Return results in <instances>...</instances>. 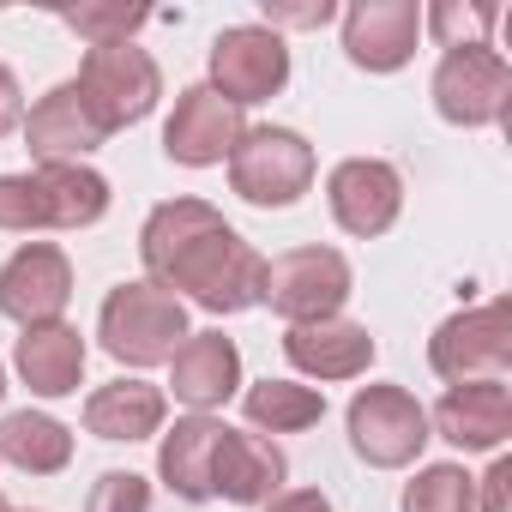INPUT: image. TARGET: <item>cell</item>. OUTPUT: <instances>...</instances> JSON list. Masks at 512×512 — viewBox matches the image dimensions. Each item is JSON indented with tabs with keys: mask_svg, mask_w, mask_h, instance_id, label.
<instances>
[{
	"mask_svg": "<svg viewBox=\"0 0 512 512\" xmlns=\"http://www.w3.org/2000/svg\"><path fill=\"white\" fill-rule=\"evenodd\" d=\"M482 512H512V458H494L482 476Z\"/></svg>",
	"mask_w": 512,
	"mask_h": 512,
	"instance_id": "cell-30",
	"label": "cell"
},
{
	"mask_svg": "<svg viewBox=\"0 0 512 512\" xmlns=\"http://www.w3.org/2000/svg\"><path fill=\"white\" fill-rule=\"evenodd\" d=\"M85 428L97 440H151L163 428V392L145 380H109L85 398Z\"/></svg>",
	"mask_w": 512,
	"mask_h": 512,
	"instance_id": "cell-22",
	"label": "cell"
},
{
	"mask_svg": "<svg viewBox=\"0 0 512 512\" xmlns=\"http://www.w3.org/2000/svg\"><path fill=\"white\" fill-rule=\"evenodd\" d=\"M428 362L440 380L470 386V380H506L512 368V308L506 302H482L452 314L434 338H428Z\"/></svg>",
	"mask_w": 512,
	"mask_h": 512,
	"instance_id": "cell-7",
	"label": "cell"
},
{
	"mask_svg": "<svg viewBox=\"0 0 512 512\" xmlns=\"http://www.w3.org/2000/svg\"><path fill=\"white\" fill-rule=\"evenodd\" d=\"M0 398H7V368H0Z\"/></svg>",
	"mask_w": 512,
	"mask_h": 512,
	"instance_id": "cell-33",
	"label": "cell"
},
{
	"mask_svg": "<svg viewBox=\"0 0 512 512\" xmlns=\"http://www.w3.org/2000/svg\"><path fill=\"white\" fill-rule=\"evenodd\" d=\"M73 85H79V97L91 103V115H97L103 133H121V127L145 121V115L157 109V97H163V73H157V61H151L139 43L91 49Z\"/></svg>",
	"mask_w": 512,
	"mask_h": 512,
	"instance_id": "cell-5",
	"label": "cell"
},
{
	"mask_svg": "<svg viewBox=\"0 0 512 512\" xmlns=\"http://www.w3.org/2000/svg\"><path fill=\"white\" fill-rule=\"evenodd\" d=\"M422 7L416 0H356L344 13V55L362 73H398L416 55Z\"/></svg>",
	"mask_w": 512,
	"mask_h": 512,
	"instance_id": "cell-14",
	"label": "cell"
},
{
	"mask_svg": "<svg viewBox=\"0 0 512 512\" xmlns=\"http://www.w3.org/2000/svg\"><path fill=\"white\" fill-rule=\"evenodd\" d=\"M19 121H25V91H19L13 67H0V139H7Z\"/></svg>",
	"mask_w": 512,
	"mask_h": 512,
	"instance_id": "cell-31",
	"label": "cell"
},
{
	"mask_svg": "<svg viewBox=\"0 0 512 512\" xmlns=\"http://www.w3.org/2000/svg\"><path fill=\"white\" fill-rule=\"evenodd\" d=\"M241 133H247V127H241V109H235V103H223L211 85H187V91L175 97L169 127H163V151H169V163L211 169V163H223V157L235 151Z\"/></svg>",
	"mask_w": 512,
	"mask_h": 512,
	"instance_id": "cell-13",
	"label": "cell"
},
{
	"mask_svg": "<svg viewBox=\"0 0 512 512\" xmlns=\"http://www.w3.org/2000/svg\"><path fill=\"white\" fill-rule=\"evenodd\" d=\"M73 296V266H67V253L49 247V241H31L19 247L7 266H0V314L19 320V326H49L61 320Z\"/></svg>",
	"mask_w": 512,
	"mask_h": 512,
	"instance_id": "cell-12",
	"label": "cell"
},
{
	"mask_svg": "<svg viewBox=\"0 0 512 512\" xmlns=\"http://www.w3.org/2000/svg\"><path fill=\"white\" fill-rule=\"evenodd\" d=\"M404 512H476V482L458 464H428L404 488Z\"/></svg>",
	"mask_w": 512,
	"mask_h": 512,
	"instance_id": "cell-26",
	"label": "cell"
},
{
	"mask_svg": "<svg viewBox=\"0 0 512 512\" xmlns=\"http://www.w3.org/2000/svg\"><path fill=\"white\" fill-rule=\"evenodd\" d=\"M247 422L253 428H272V434H302L326 416V398L314 386H296V380H260V386H247L241 398Z\"/></svg>",
	"mask_w": 512,
	"mask_h": 512,
	"instance_id": "cell-24",
	"label": "cell"
},
{
	"mask_svg": "<svg viewBox=\"0 0 512 512\" xmlns=\"http://www.w3.org/2000/svg\"><path fill=\"white\" fill-rule=\"evenodd\" d=\"M326 205H332V217H338V229H350V235H386L392 223H398V211H404V181H398V169L392 163H380V157H344L338 169H332V181H326Z\"/></svg>",
	"mask_w": 512,
	"mask_h": 512,
	"instance_id": "cell-11",
	"label": "cell"
},
{
	"mask_svg": "<svg viewBox=\"0 0 512 512\" xmlns=\"http://www.w3.org/2000/svg\"><path fill=\"white\" fill-rule=\"evenodd\" d=\"M428 91L452 127H494L512 109V67L494 49H446Z\"/></svg>",
	"mask_w": 512,
	"mask_h": 512,
	"instance_id": "cell-9",
	"label": "cell"
},
{
	"mask_svg": "<svg viewBox=\"0 0 512 512\" xmlns=\"http://www.w3.org/2000/svg\"><path fill=\"white\" fill-rule=\"evenodd\" d=\"M169 386L181 404H193V416H211L217 404L235 398L241 386V350L223 332H187V344L169 356Z\"/></svg>",
	"mask_w": 512,
	"mask_h": 512,
	"instance_id": "cell-16",
	"label": "cell"
},
{
	"mask_svg": "<svg viewBox=\"0 0 512 512\" xmlns=\"http://www.w3.org/2000/svg\"><path fill=\"white\" fill-rule=\"evenodd\" d=\"M103 139H109V133L97 127V115H91V103L79 97L73 79L55 85L49 97H37V109L25 115V145H31L37 163H79V157H91Z\"/></svg>",
	"mask_w": 512,
	"mask_h": 512,
	"instance_id": "cell-15",
	"label": "cell"
},
{
	"mask_svg": "<svg viewBox=\"0 0 512 512\" xmlns=\"http://www.w3.org/2000/svg\"><path fill=\"white\" fill-rule=\"evenodd\" d=\"M434 434L452 440L458 452H494L506 434H512V392L506 380H470V386H452L440 404H434Z\"/></svg>",
	"mask_w": 512,
	"mask_h": 512,
	"instance_id": "cell-17",
	"label": "cell"
},
{
	"mask_svg": "<svg viewBox=\"0 0 512 512\" xmlns=\"http://www.w3.org/2000/svg\"><path fill=\"white\" fill-rule=\"evenodd\" d=\"M290 85V49L266 25H229L211 43V91L235 109L266 103Z\"/></svg>",
	"mask_w": 512,
	"mask_h": 512,
	"instance_id": "cell-10",
	"label": "cell"
},
{
	"mask_svg": "<svg viewBox=\"0 0 512 512\" xmlns=\"http://www.w3.org/2000/svg\"><path fill=\"white\" fill-rule=\"evenodd\" d=\"M284 476H290V464L272 440L247 434V428H223L217 464H211V494H223L235 506H266V500H278Z\"/></svg>",
	"mask_w": 512,
	"mask_h": 512,
	"instance_id": "cell-18",
	"label": "cell"
},
{
	"mask_svg": "<svg viewBox=\"0 0 512 512\" xmlns=\"http://www.w3.org/2000/svg\"><path fill=\"white\" fill-rule=\"evenodd\" d=\"M151 19V7H127V0H97V7H73L61 13V25L73 37H85L91 49H109V43H133V31Z\"/></svg>",
	"mask_w": 512,
	"mask_h": 512,
	"instance_id": "cell-27",
	"label": "cell"
},
{
	"mask_svg": "<svg viewBox=\"0 0 512 512\" xmlns=\"http://www.w3.org/2000/svg\"><path fill=\"white\" fill-rule=\"evenodd\" d=\"M109 211V181L85 163H37L0 175V229H85Z\"/></svg>",
	"mask_w": 512,
	"mask_h": 512,
	"instance_id": "cell-2",
	"label": "cell"
},
{
	"mask_svg": "<svg viewBox=\"0 0 512 512\" xmlns=\"http://www.w3.org/2000/svg\"><path fill=\"white\" fill-rule=\"evenodd\" d=\"M266 7V31L278 37V31H320V25H332V0H260Z\"/></svg>",
	"mask_w": 512,
	"mask_h": 512,
	"instance_id": "cell-29",
	"label": "cell"
},
{
	"mask_svg": "<svg viewBox=\"0 0 512 512\" xmlns=\"http://www.w3.org/2000/svg\"><path fill=\"white\" fill-rule=\"evenodd\" d=\"M350 446L374 470H404L428 446V410L404 386H362L350 398Z\"/></svg>",
	"mask_w": 512,
	"mask_h": 512,
	"instance_id": "cell-8",
	"label": "cell"
},
{
	"mask_svg": "<svg viewBox=\"0 0 512 512\" xmlns=\"http://www.w3.org/2000/svg\"><path fill=\"white\" fill-rule=\"evenodd\" d=\"M494 7L488 0H434L422 13V31H434L440 49H488V31H494Z\"/></svg>",
	"mask_w": 512,
	"mask_h": 512,
	"instance_id": "cell-25",
	"label": "cell"
},
{
	"mask_svg": "<svg viewBox=\"0 0 512 512\" xmlns=\"http://www.w3.org/2000/svg\"><path fill=\"white\" fill-rule=\"evenodd\" d=\"M229 187L247 205H296L314 187V145L290 127H247L229 151Z\"/></svg>",
	"mask_w": 512,
	"mask_h": 512,
	"instance_id": "cell-4",
	"label": "cell"
},
{
	"mask_svg": "<svg viewBox=\"0 0 512 512\" xmlns=\"http://www.w3.org/2000/svg\"><path fill=\"white\" fill-rule=\"evenodd\" d=\"M266 512H332V500H326L320 488H296V494H278V500H266Z\"/></svg>",
	"mask_w": 512,
	"mask_h": 512,
	"instance_id": "cell-32",
	"label": "cell"
},
{
	"mask_svg": "<svg viewBox=\"0 0 512 512\" xmlns=\"http://www.w3.org/2000/svg\"><path fill=\"white\" fill-rule=\"evenodd\" d=\"M85 512H151V488L133 470H103L91 500H85Z\"/></svg>",
	"mask_w": 512,
	"mask_h": 512,
	"instance_id": "cell-28",
	"label": "cell"
},
{
	"mask_svg": "<svg viewBox=\"0 0 512 512\" xmlns=\"http://www.w3.org/2000/svg\"><path fill=\"white\" fill-rule=\"evenodd\" d=\"M260 302H272V314H284L290 326L338 320V308L350 302V260L338 247H290L266 266Z\"/></svg>",
	"mask_w": 512,
	"mask_h": 512,
	"instance_id": "cell-6",
	"label": "cell"
},
{
	"mask_svg": "<svg viewBox=\"0 0 512 512\" xmlns=\"http://www.w3.org/2000/svg\"><path fill=\"white\" fill-rule=\"evenodd\" d=\"M97 338H103V350L115 362L157 368V362H169L187 344V308H181V296H169L151 278H139V284L109 290V302L97 314Z\"/></svg>",
	"mask_w": 512,
	"mask_h": 512,
	"instance_id": "cell-3",
	"label": "cell"
},
{
	"mask_svg": "<svg viewBox=\"0 0 512 512\" xmlns=\"http://www.w3.org/2000/svg\"><path fill=\"white\" fill-rule=\"evenodd\" d=\"M284 356L308 380H356L374 362V338L356 320H314V326H290L284 332Z\"/></svg>",
	"mask_w": 512,
	"mask_h": 512,
	"instance_id": "cell-19",
	"label": "cell"
},
{
	"mask_svg": "<svg viewBox=\"0 0 512 512\" xmlns=\"http://www.w3.org/2000/svg\"><path fill=\"white\" fill-rule=\"evenodd\" d=\"M229 422L217 416H181L163 446H157V476L181 494V500H211V464H217V440Z\"/></svg>",
	"mask_w": 512,
	"mask_h": 512,
	"instance_id": "cell-21",
	"label": "cell"
},
{
	"mask_svg": "<svg viewBox=\"0 0 512 512\" xmlns=\"http://www.w3.org/2000/svg\"><path fill=\"white\" fill-rule=\"evenodd\" d=\"M85 338L67 326V320H49V326H25V338H19V374H25V386L37 392V398H67V392H79V380H85Z\"/></svg>",
	"mask_w": 512,
	"mask_h": 512,
	"instance_id": "cell-20",
	"label": "cell"
},
{
	"mask_svg": "<svg viewBox=\"0 0 512 512\" xmlns=\"http://www.w3.org/2000/svg\"><path fill=\"white\" fill-rule=\"evenodd\" d=\"M0 512H13V506H7V500H0Z\"/></svg>",
	"mask_w": 512,
	"mask_h": 512,
	"instance_id": "cell-34",
	"label": "cell"
},
{
	"mask_svg": "<svg viewBox=\"0 0 512 512\" xmlns=\"http://www.w3.org/2000/svg\"><path fill=\"white\" fill-rule=\"evenodd\" d=\"M0 458L19 464L25 476H55L73 458V434L55 416H43V410H13L7 422H0Z\"/></svg>",
	"mask_w": 512,
	"mask_h": 512,
	"instance_id": "cell-23",
	"label": "cell"
},
{
	"mask_svg": "<svg viewBox=\"0 0 512 512\" xmlns=\"http://www.w3.org/2000/svg\"><path fill=\"white\" fill-rule=\"evenodd\" d=\"M139 260L157 290H181L205 314H247L266 296V260L205 199L157 205L139 229Z\"/></svg>",
	"mask_w": 512,
	"mask_h": 512,
	"instance_id": "cell-1",
	"label": "cell"
}]
</instances>
